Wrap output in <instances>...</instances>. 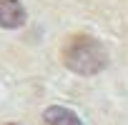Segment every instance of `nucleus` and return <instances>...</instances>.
<instances>
[{
    "label": "nucleus",
    "mask_w": 128,
    "mask_h": 125,
    "mask_svg": "<svg viewBox=\"0 0 128 125\" xmlns=\"http://www.w3.org/2000/svg\"><path fill=\"white\" fill-rule=\"evenodd\" d=\"M60 60L76 75H98L108 65V53L98 38L86 35V33H76L63 43Z\"/></svg>",
    "instance_id": "obj_1"
},
{
    "label": "nucleus",
    "mask_w": 128,
    "mask_h": 125,
    "mask_svg": "<svg viewBox=\"0 0 128 125\" xmlns=\"http://www.w3.org/2000/svg\"><path fill=\"white\" fill-rule=\"evenodd\" d=\"M25 23V8L20 0H0V28L15 30Z\"/></svg>",
    "instance_id": "obj_2"
},
{
    "label": "nucleus",
    "mask_w": 128,
    "mask_h": 125,
    "mask_svg": "<svg viewBox=\"0 0 128 125\" xmlns=\"http://www.w3.org/2000/svg\"><path fill=\"white\" fill-rule=\"evenodd\" d=\"M43 120L48 125H83V120L70 108H63V105H50L43 113Z\"/></svg>",
    "instance_id": "obj_3"
},
{
    "label": "nucleus",
    "mask_w": 128,
    "mask_h": 125,
    "mask_svg": "<svg viewBox=\"0 0 128 125\" xmlns=\"http://www.w3.org/2000/svg\"><path fill=\"white\" fill-rule=\"evenodd\" d=\"M8 125H18V123H8Z\"/></svg>",
    "instance_id": "obj_4"
}]
</instances>
